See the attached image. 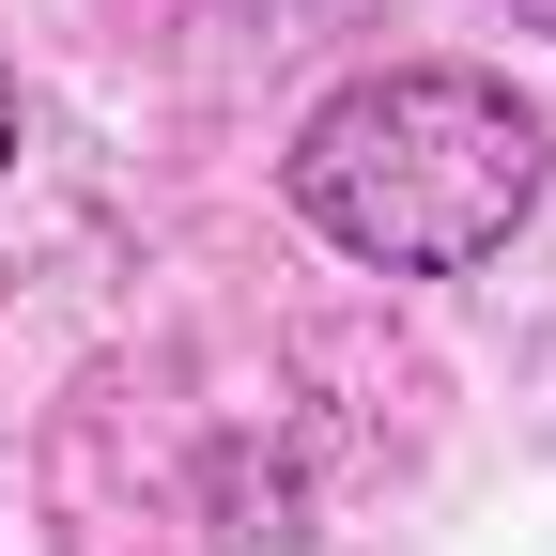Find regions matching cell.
<instances>
[{"label": "cell", "instance_id": "4", "mask_svg": "<svg viewBox=\"0 0 556 556\" xmlns=\"http://www.w3.org/2000/svg\"><path fill=\"white\" fill-rule=\"evenodd\" d=\"M510 16H526V31H556V0H510Z\"/></svg>", "mask_w": 556, "mask_h": 556}, {"label": "cell", "instance_id": "1", "mask_svg": "<svg viewBox=\"0 0 556 556\" xmlns=\"http://www.w3.org/2000/svg\"><path fill=\"white\" fill-rule=\"evenodd\" d=\"M541 109L510 78H479V62H387V78H340L278 186H294V217L340 248V263H387V278H464L526 232L541 201Z\"/></svg>", "mask_w": 556, "mask_h": 556}, {"label": "cell", "instance_id": "3", "mask_svg": "<svg viewBox=\"0 0 556 556\" xmlns=\"http://www.w3.org/2000/svg\"><path fill=\"white\" fill-rule=\"evenodd\" d=\"M0 170H16V62H0Z\"/></svg>", "mask_w": 556, "mask_h": 556}, {"label": "cell", "instance_id": "2", "mask_svg": "<svg viewBox=\"0 0 556 556\" xmlns=\"http://www.w3.org/2000/svg\"><path fill=\"white\" fill-rule=\"evenodd\" d=\"M217 556H309V479L217 448Z\"/></svg>", "mask_w": 556, "mask_h": 556}]
</instances>
